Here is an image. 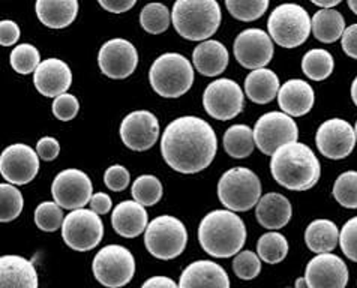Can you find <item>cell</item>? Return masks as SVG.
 <instances>
[{"label":"cell","mask_w":357,"mask_h":288,"mask_svg":"<svg viewBox=\"0 0 357 288\" xmlns=\"http://www.w3.org/2000/svg\"><path fill=\"white\" fill-rule=\"evenodd\" d=\"M218 152L213 128L197 116H183L165 128L161 138L164 161L174 172L195 174L209 167Z\"/></svg>","instance_id":"1"},{"label":"cell","mask_w":357,"mask_h":288,"mask_svg":"<svg viewBox=\"0 0 357 288\" xmlns=\"http://www.w3.org/2000/svg\"><path fill=\"white\" fill-rule=\"evenodd\" d=\"M271 173L275 181L290 191H308L319 182L321 167L310 146L293 142L272 155Z\"/></svg>","instance_id":"2"},{"label":"cell","mask_w":357,"mask_h":288,"mask_svg":"<svg viewBox=\"0 0 357 288\" xmlns=\"http://www.w3.org/2000/svg\"><path fill=\"white\" fill-rule=\"evenodd\" d=\"M245 241V222L231 211H213L198 225V242L206 254L215 258H228L241 252Z\"/></svg>","instance_id":"3"},{"label":"cell","mask_w":357,"mask_h":288,"mask_svg":"<svg viewBox=\"0 0 357 288\" xmlns=\"http://www.w3.org/2000/svg\"><path fill=\"white\" fill-rule=\"evenodd\" d=\"M222 20L216 0H177L172 23L176 32L190 41H206L216 33Z\"/></svg>","instance_id":"4"},{"label":"cell","mask_w":357,"mask_h":288,"mask_svg":"<svg viewBox=\"0 0 357 288\" xmlns=\"http://www.w3.org/2000/svg\"><path fill=\"white\" fill-rule=\"evenodd\" d=\"M149 82L162 98H181L194 83V68L183 54L165 53L152 63Z\"/></svg>","instance_id":"5"},{"label":"cell","mask_w":357,"mask_h":288,"mask_svg":"<svg viewBox=\"0 0 357 288\" xmlns=\"http://www.w3.org/2000/svg\"><path fill=\"white\" fill-rule=\"evenodd\" d=\"M220 202L231 212H246L259 204L261 182L250 168L234 167L227 170L218 182Z\"/></svg>","instance_id":"6"},{"label":"cell","mask_w":357,"mask_h":288,"mask_svg":"<svg viewBox=\"0 0 357 288\" xmlns=\"http://www.w3.org/2000/svg\"><path fill=\"white\" fill-rule=\"evenodd\" d=\"M269 36L284 48H296L308 39L312 23L306 9L297 3L276 6L267 20Z\"/></svg>","instance_id":"7"},{"label":"cell","mask_w":357,"mask_h":288,"mask_svg":"<svg viewBox=\"0 0 357 288\" xmlns=\"http://www.w3.org/2000/svg\"><path fill=\"white\" fill-rule=\"evenodd\" d=\"M186 243V227L176 216H158L146 228L144 245L158 260H173L185 251Z\"/></svg>","instance_id":"8"},{"label":"cell","mask_w":357,"mask_h":288,"mask_svg":"<svg viewBox=\"0 0 357 288\" xmlns=\"http://www.w3.org/2000/svg\"><path fill=\"white\" fill-rule=\"evenodd\" d=\"M93 275L107 288H122L135 273V258L122 245H108L99 251L92 263Z\"/></svg>","instance_id":"9"},{"label":"cell","mask_w":357,"mask_h":288,"mask_svg":"<svg viewBox=\"0 0 357 288\" xmlns=\"http://www.w3.org/2000/svg\"><path fill=\"white\" fill-rule=\"evenodd\" d=\"M62 237L65 243L74 251H91L102 241L104 224L93 211L78 209L65 216Z\"/></svg>","instance_id":"10"},{"label":"cell","mask_w":357,"mask_h":288,"mask_svg":"<svg viewBox=\"0 0 357 288\" xmlns=\"http://www.w3.org/2000/svg\"><path fill=\"white\" fill-rule=\"evenodd\" d=\"M299 128L293 117L282 112H271L263 114L255 123V146L264 155H273L284 144L297 142Z\"/></svg>","instance_id":"11"},{"label":"cell","mask_w":357,"mask_h":288,"mask_svg":"<svg viewBox=\"0 0 357 288\" xmlns=\"http://www.w3.org/2000/svg\"><path fill=\"white\" fill-rule=\"evenodd\" d=\"M245 105V96L241 86L230 78H220L206 87L203 107L206 113L216 121H231L237 117Z\"/></svg>","instance_id":"12"},{"label":"cell","mask_w":357,"mask_h":288,"mask_svg":"<svg viewBox=\"0 0 357 288\" xmlns=\"http://www.w3.org/2000/svg\"><path fill=\"white\" fill-rule=\"evenodd\" d=\"M54 202L62 209L78 211L91 203L93 195V185L91 177L78 168H66L59 173L52 185Z\"/></svg>","instance_id":"13"},{"label":"cell","mask_w":357,"mask_h":288,"mask_svg":"<svg viewBox=\"0 0 357 288\" xmlns=\"http://www.w3.org/2000/svg\"><path fill=\"white\" fill-rule=\"evenodd\" d=\"M233 52L243 68L261 69L269 65L273 59V41L261 29H246L234 39Z\"/></svg>","instance_id":"14"},{"label":"cell","mask_w":357,"mask_h":288,"mask_svg":"<svg viewBox=\"0 0 357 288\" xmlns=\"http://www.w3.org/2000/svg\"><path fill=\"white\" fill-rule=\"evenodd\" d=\"M356 142L354 128L340 117L323 122L315 135L317 149L327 160H344L353 152Z\"/></svg>","instance_id":"15"},{"label":"cell","mask_w":357,"mask_h":288,"mask_svg":"<svg viewBox=\"0 0 357 288\" xmlns=\"http://www.w3.org/2000/svg\"><path fill=\"white\" fill-rule=\"evenodd\" d=\"M39 172V156L24 143L8 146L0 155V173L11 185H27Z\"/></svg>","instance_id":"16"},{"label":"cell","mask_w":357,"mask_h":288,"mask_svg":"<svg viewBox=\"0 0 357 288\" xmlns=\"http://www.w3.org/2000/svg\"><path fill=\"white\" fill-rule=\"evenodd\" d=\"M98 65L104 75L113 80H123L135 71L138 65L137 48L128 39H110L99 50Z\"/></svg>","instance_id":"17"},{"label":"cell","mask_w":357,"mask_h":288,"mask_svg":"<svg viewBox=\"0 0 357 288\" xmlns=\"http://www.w3.org/2000/svg\"><path fill=\"white\" fill-rule=\"evenodd\" d=\"M123 144L134 152H144L153 147L160 138V122L153 113L137 110L128 114L121 125Z\"/></svg>","instance_id":"18"},{"label":"cell","mask_w":357,"mask_h":288,"mask_svg":"<svg viewBox=\"0 0 357 288\" xmlns=\"http://www.w3.org/2000/svg\"><path fill=\"white\" fill-rule=\"evenodd\" d=\"M308 288H345L349 282V269L342 258L335 254H319L305 269Z\"/></svg>","instance_id":"19"},{"label":"cell","mask_w":357,"mask_h":288,"mask_svg":"<svg viewBox=\"0 0 357 288\" xmlns=\"http://www.w3.org/2000/svg\"><path fill=\"white\" fill-rule=\"evenodd\" d=\"M33 83L36 91L47 98H57L73 84V71L69 65L61 59H47L33 74Z\"/></svg>","instance_id":"20"},{"label":"cell","mask_w":357,"mask_h":288,"mask_svg":"<svg viewBox=\"0 0 357 288\" xmlns=\"http://www.w3.org/2000/svg\"><path fill=\"white\" fill-rule=\"evenodd\" d=\"M178 288H230V278L215 262L198 260L185 267Z\"/></svg>","instance_id":"21"},{"label":"cell","mask_w":357,"mask_h":288,"mask_svg":"<svg viewBox=\"0 0 357 288\" xmlns=\"http://www.w3.org/2000/svg\"><path fill=\"white\" fill-rule=\"evenodd\" d=\"M315 103V93L311 84L305 80H289L281 86L278 93V104L282 113L290 117H302L311 112Z\"/></svg>","instance_id":"22"},{"label":"cell","mask_w":357,"mask_h":288,"mask_svg":"<svg viewBox=\"0 0 357 288\" xmlns=\"http://www.w3.org/2000/svg\"><path fill=\"white\" fill-rule=\"evenodd\" d=\"M112 225L119 236L126 237V239L138 237L146 232L149 225V216L144 206L132 200L119 203L112 213Z\"/></svg>","instance_id":"23"},{"label":"cell","mask_w":357,"mask_h":288,"mask_svg":"<svg viewBox=\"0 0 357 288\" xmlns=\"http://www.w3.org/2000/svg\"><path fill=\"white\" fill-rule=\"evenodd\" d=\"M0 288H38L33 263L20 255H3L0 258Z\"/></svg>","instance_id":"24"},{"label":"cell","mask_w":357,"mask_h":288,"mask_svg":"<svg viewBox=\"0 0 357 288\" xmlns=\"http://www.w3.org/2000/svg\"><path fill=\"white\" fill-rule=\"evenodd\" d=\"M293 207L290 200L282 194L269 192L260 198L255 209V216L259 224L267 230H280L290 222Z\"/></svg>","instance_id":"25"},{"label":"cell","mask_w":357,"mask_h":288,"mask_svg":"<svg viewBox=\"0 0 357 288\" xmlns=\"http://www.w3.org/2000/svg\"><path fill=\"white\" fill-rule=\"evenodd\" d=\"M230 61L225 45L215 39L204 41L194 48L192 62L197 71L204 77H216L222 74Z\"/></svg>","instance_id":"26"},{"label":"cell","mask_w":357,"mask_h":288,"mask_svg":"<svg viewBox=\"0 0 357 288\" xmlns=\"http://www.w3.org/2000/svg\"><path fill=\"white\" fill-rule=\"evenodd\" d=\"M36 15L50 29H63L73 24L78 14L77 0H38Z\"/></svg>","instance_id":"27"},{"label":"cell","mask_w":357,"mask_h":288,"mask_svg":"<svg viewBox=\"0 0 357 288\" xmlns=\"http://www.w3.org/2000/svg\"><path fill=\"white\" fill-rule=\"evenodd\" d=\"M280 78L272 69H255L245 78V93L255 104H269L280 93Z\"/></svg>","instance_id":"28"},{"label":"cell","mask_w":357,"mask_h":288,"mask_svg":"<svg viewBox=\"0 0 357 288\" xmlns=\"http://www.w3.org/2000/svg\"><path fill=\"white\" fill-rule=\"evenodd\" d=\"M340 242V230L331 220H315L305 232V243L315 254L333 251Z\"/></svg>","instance_id":"29"},{"label":"cell","mask_w":357,"mask_h":288,"mask_svg":"<svg viewBox=\"0 0 357 288\" xmlns=\"http://www.w3.org/2000/svg\"><path fill=\"white\" fill-rule=\"evenodd\" d=\"M312 33L324 44H332L342 38L345 32V20L336 9H320L311 20Z\"/></svg>","instance_id":"30"},{"label":"cell","mask_w":357,"mask_h":288,"mask_svg":"<svg viewBox=\"0 0 357 288\" xmlns=\"http://www.w3.org/2000/svg\"><path fill=\"white\" fill-rule=\"evenodd\" d=\"M255 147L254 129L248 125H233L224 134V149L225 152L234 160L248 158Z\"/></svg>","instance_id":"31"},{"label":"cell","mask_w":357,"mask_h":288,"mask_svg":"<svg viewBox=\"0 0 357 288\" xmlns=\"http://www.w3.org/2000/svg\"><path fill=\"white\" fill-rule=\"evenodd\" d=\"M335 61L333 56L324 48H314L305 53L302 59L303 74L314 82H323L333 73Z\"/></svg>","instance_id":"32"},{"label":"cell","mask_w":357,"mask_h":288,"mask_svg":"<svg viewBox=\"0 0 357 288\" xmlns=\"http://www.w3.org/2000/svg\"><path fill=\"white\" fill-rule=\"evenodd\" d=\"M257 254L264 263L278 264L285 260L287 254H289V242L281 233H266L257 243Z\"/></svg>","instance_id":"33"},{"label":"cell","mask_w":357,"mask_h":288,"mask_svg":"<svg viewBox=\"0 0 357 288\" xmlns=\"http://www.w3.org/2000/svg\"><path fill=\"white\" fill-rule=\"evenodd\" d=\"M172 23V15L164 3H147L140 13V24L147 33L160 35L165 32Z\"/></svg>","instance_id":"34"},{"label":"cell","mask_w":357,"mask_h":288,"mask_svg":"<svg viewBox=\"0 0 357 288\" xmlns=\"http://www.w3.org/2000/svg\"><path fill=\"white\" fill-rule=\"evenodd\" d=\"M131 192L134 202L142 206H155L162 198V183L160 179L152 174H144L137 177L132 183Z\"/></svg>","instance_id":"35"},{"label":"cell","mask_w":357,"mask_h":288,"mask_svg":"<svg viewBox=\"0 0 357 288\" xmlns=\"http://www.w3.org/2000/svg\"><path fill=\"white\" fill-rule=\"evenodd\" d=\"M0 221L11 222L22 215L24 198L17 188L11 183L0 185Z\"/></svg>","instance_id":"36"},{"label":"cell","mask_w":357,"mask_h":288,"mask_svg":"<svg viewBox=\"0 0 357 288\" xmlns=\"http://www.w3.org/2000/svg\"><path fill=\"white\" fill-rule=\"evenodd\" d=\"M9 61L15 73L22 75L35 74L38 66L41 65V54L32 44H20L13 50Z\"/></svg>","instance_id":"37"},{"label":"cell","mask_w":357,"mask_h":288,"mask_svg":"<svg viewBox=\"0 0 357 288\" xmlns=\"http://www.w3.org/2000/svg\"><path fill=\"white\" fill-rule=\"evenodd\" d=\"M225 6L239 22H255L267 11L269 0H227Z\"/></svg>","instance_id":"38"},{"label":"cell","mask_w":357,"mask_h":288,"mask_svg":"<svg viewBox=\"0 0 357 288\" xmlns=\"http://www.w3.org/2000/svg\"><path fill=\"white\" fill-rule=\"evenodd\" d=\"M333 197L342 207L357 209V172H345L333 185Z\"/></svg>","instance_id":"39"},{"label":"cell","mask_w":357,"mask_h":288,"mask_svg":"<svg viewBox=\"0 0 357 288\" xmlns=\"http://www.w3.org/2000/svg\"><path fill=\"white\" fill-rule=\"evenodd\" d=\"M65 216L62 207L56 202H44L36 207L35 211V224L39 230L53 233L62 228Z\"/></svg>","instance_id":"40"},{"label":"cell","mask_w":357,"mask_h":288,"mask_svg":"<svg viewBox=\"0 0 357 288\" xmlns=\"http://www.w3.org/2000/svg\"><path fill=\"white\" fill-rule=\"evenodd\" d=\"M233 271L243 281H251L261 272V258L252 251H242L236 255Z\"/></svg>","instance_id":"41"},{"label":"cell","mask_w":357,"mask_h":288,"mask_svg":"<svg viewBox=\"0 0 357 288\" xmlns=\"http://www.w3.org/2000/svg\"><path fill=\"white\" fill-rule=\"evenodd\" d=\"M52 110L59 121L69 122L78 114V110H80V103H78V99L74 95L63 93L54 99Z\"/></svg>","instance_id":"42"},{"label":"cell","mask_w":357,"mask_h":288,"mask_svg":"<svg viewBox=\"0 0 357 288\" xmlns=\"http://www.w3.org/2000/svg\"><path fill=\"white\" fill-rule=\"evenodd\" d=\"M340 245L345 257L357 263V216L344 224L340 233Z\"/></svg>","instance_id":"43"},{"label":"cell","mask_w":357,"mask_h":288,"mask_svg":"<svg viewBox=\"0 0 357 288\" xmlns=\"http://www.w3.org/2000/svg\"><path fill=\"white\" fill-rule=\"evenodd\" d=\"M131 174L123 165H112L104 173V183L110 191L121 192L130 185Z\"/></svg>","instance_id":"44"},{"label":"cell","mask_w":357,"mask_h":288,"mask_svg":"<svg viewBox=\"0 0 357 288\" xmlns=\"http://www.w3.org/2000/svg\"><path fill=\"white\" fill-rule=\"evenodd\" d=\"M36 153L43 161H54L61 153V144L54 137H43L36 143Z\"/></svg>","instance_id":"45"},{"label":"cell","mask_w":357,"mask_h":288,"mask_svg":"<svg viewBox=\"0 0 357 288\" xmlns=\"http://www.w3.org/2000/svg\"><path fill=\"white\" fill-rule=\"evenodd\" d=\"M20 35H22L20 26L13 20H3L0 23V44L3 47L14 45L20 39Z\"/></svg>","instance_id":"46"},{"label":"cell","mask_w":357,"mask_h":288,"mask_svg":"<svg viewBox=\"0 0 357 288\" xmlns=\"http://www.w3.org/2000/svg\"><path fill=\"white\" fill-rule=\"evenodd\" d=\"M341 44L347 56L351 59H357V24L345 27V32L341 38Z\"/></svg>","instance_id":"47"},{"label":"cell","mask_w":357,"mask_h":288,"mask_svg":"<svg viewBox=\"0 0 357 288\" xmlns=\"http://www.w3.org/2000/svg\"><path fill=\"white\" fill-rule=\"evenodd\" d=\"M91 211H93L98 215H107L108 212L112 211L113 207V202H112V197L105 194V192H96L92 195V200H91Z\"/></svg>","instance_id":"48"},{"label":"cell","mask_w":357,"mask_h":288,"mask_svg":"<svg viewBox=\"0 0 357 288\" xmlns=\"http://www.w3.org/2000/svg\"><path fill=\"white\" fill-rule=\"evenodd\" d=\"M135 0H99V5H101L105 11L113 13V14H123L130 11L135 6Z\"/></svg>","instance_id":"49"},{"label":"cell","mask_w":357,"mask_h":288,"mask_svg":"<svg viewBox=\"0 0 357 288\" xmlns=\"http://www.w3.org/2000/svg\"><path fill=\"white\" fill-rule=\"evenodd\" d=\"M142 288H178L177 284L168 276H152L142 285Z\"/></svg>","instance_id":"50"},{"label":"cell","mask_w":357,"mask_h":288,"mask_svg":"<svg viewBox=\"0 0 357 288\" xmlns=\"http://www.w3.org/2000/svg\"><path fill=\"white\" fill-rule=\"evenodd\" d=\"M312 3L321 9H333L336 5L341 3V0H312Z\"/></svg>","instance_id":"51"},{"label":"cell","mask_w":357,"mask_h":288,"mask_svg":"<svg viewBox=\"0 0 357 288\" xmlns=\"http://www.w3.org/2000/svg\"><path fill=\"white\" fill-rule=\"evenodd\" d=\"M351 99H353V103H354L356 107H357V77L354 78L353 84H351Z\"/></svg>","instance_id":"52"},{"label":"cell","mask_w":357,"mask_h":288,"mask_svg":"<svg viewBox=\"0 0 357 288\" xmlns=\"http://www.w3.org/2000/svg\"><path fill=\"white\" fill-rule=\"evenodd\" d=\"M296 288H308V284H306L305 278H299V280L296 281Z\"/></svg>","instance_id":"53"},{"label":"cell","mask_w":357,"mask_h":288,"mask_svg":"<svg viewBox=\"0 0 357 288\" xmlns=\"http://www.w3.org/2000/svg\"><path fill=\"white\" fill-rule=\"evenodd\" d=\"M349 8L357 15V0H349Z\"/></svg>","instance_id":"54"},{"label":"cell","mask_w":357,"mask_h":288,"mask_svg":"<svg viewBox=\"0 0 357 288\" xmlns=\"http://www.w3.org/2000/svg\"><path fill=\"white\" fill-rule=\"evenodd\" d=\"M354 132H356V140H357V122H356V128H354Z\"/></svg>","instance_id":"55"}]
</instances>
